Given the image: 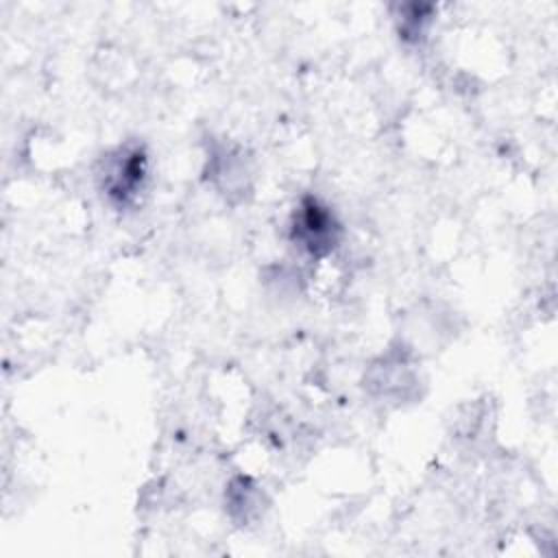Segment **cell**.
<instances>
[{"label": "cell", "instance_id": "2", "mask_svg": "<svg viewBox=\"0 0 558 558\" xmlns=\"http://www.w3.org/2000/svg\"><path fill=\"white\" fill-rule=\"evenodd\" d=\"M146 177V157L140 148H133L116 161L111 177L107 179L109 194L120 203H126L140 187Z\"/></svg>", "mask_w": 558, "mask_h": 558}, {"label": "cell", "instance_id": "1", "mask_svg": "<svg viewBox=\"0 0 558 558\" xmlns=\"http://www.w3.org/2000/svg\"><path fill=\"white\" fill-rule=\"evenodd\" d=\"M338 225L331 216V211L320 205L316 198L303 201L296 225H294V238L314 255L327 253L336 242Z\"/></svg>", "mask_w": 558, "mask_h": 558}]
</instances>
